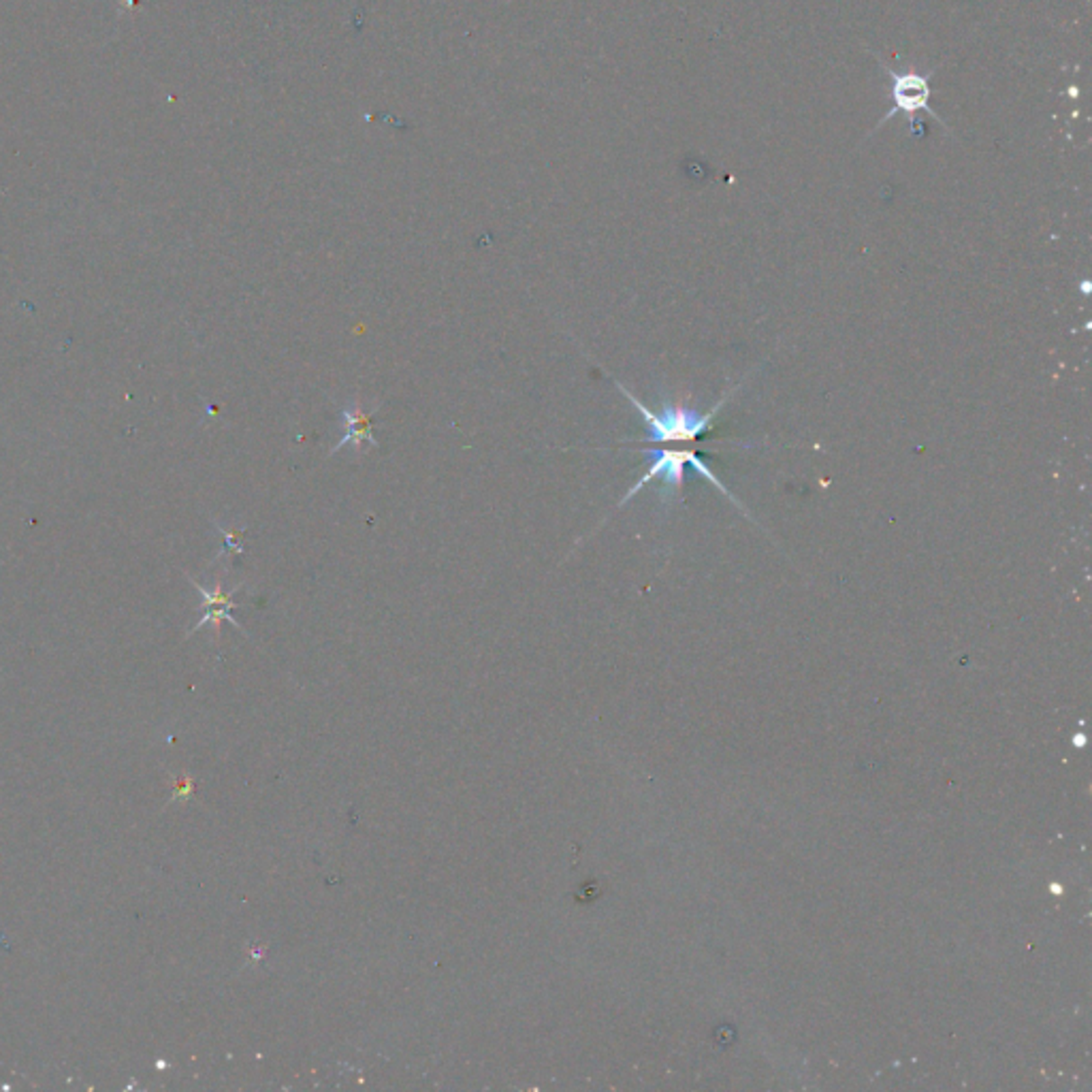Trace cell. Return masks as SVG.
Listing matches in <instances>:
<instances>
[{"mask_svg":"<svg viewBox=\"0 0 1092 1092\" xmlns=\"http://www.w3.org/2000/svg\"><path fill=\"white\" fill-rule=\"evenodd\" d=\"M619 386L623 395L630 399V404L643 414L644 422H647L649 436L644 442H691V439L700 438L702 433L711 431L713 416L717 410H711L708 414H700V412L683 408V405H664V410H661L660 414H655V412H651L638 397H634L626 386Z\"/></svg>","mask_w":1092,"mask_h":1092,"instance_id":"obj_1","label":"cell"},{"mask_svg":"<svg viewBox=\"0 0 1092 1092\" xmlns=\"http://www.w3.org/2000/svg\"><path fill=\"white\" fill-rule=\"evenodd\" d=\"M647 455L651 457V466L649 470L644 472V476L638 480L634 487L627 491V495L623 497L621 504H627V500L638 493L640 489L644 487V484L651 483V480L660 478L661 480V495H664V500H668L672 493H679L683 487V470L685 466H691L697 474H702L706 480H711V483L717 487L722 493L730 495V491L725 489V484L719 480L717 474H713L708 470V466L705 461H702V457L696 453V450H647ZM732 500H734V495H730Z\"/></svg>","mask_w":1092,"mask_h":1092,"instance_id":"obj_2","label":"cell"},{"mask_svg":"<svg viewBox=\"0 0 1092 1092\" xmlns=\"http://www.w3.org/2000/svg\"><path fill=\"white\" fill-rule=\"evenodd\" d=\"M883 71H885V75L892 79V102H894V105H892V110L885 113L882 120H879L877 129L883 127V124L888 122V120L894 118L896 113H907V116H911V122H913V113L916 111H928L930 116H933L937 122L941 124V127H946V122H943V120L937 116V111L933 110V107H930V77H933V73H918V71L896 73L888 67H883Z\"/></svg>","mask_w":1092,"mask_h":1092,"instance_id":"obj_3","label":"cell"},{"mask_svg":"<svg viewBox=\"0 0 1092 1092\" xmlns=\"http://www.w3.org/2000/svg\"><path fill=\"white\" fill-rule=\"evenodd\" d=\"M188 581L192 582L194 589H197V591L201 593V598H203V617H201V619H199L197 626H194L192 630L188 632V634H194L197 630H201L203 626H208V623H211V626H214V630H216V636L220 638V623L222 621H228V623H231V626H235L237 630H242V626H239V623L235 619H233L231 610L237 608V604L233 602V596H235L239 589H242L244 582H239V585H235V587L228 589V591H226V589L222 587V579L216 581L214 589H208V587L199 585V582L194 581V579H188Z\"/></svg>","mask_w":1092,"mask_h":1092,"instance_id":"obj_4","label":"cell"},{"mask_svg":"<svg viewBox=\"0 0 1092 1092\" xmlns=\"http://www.w3.org/2000/svg\"><path fill=\"white\" fill-rule=\"evenodd\" d=\"M378 410H380V405H374V408L365 410L363 404L359 402V399H354L352 404H348L346 408L342 410V427H344V438H342L335 446H331L329 455H335L337 450L344 448V446H348V444L357 450V455H363L365 446L378 448L380 446L378 439L374 438V431H371V416H374Z\"/></svg>","mask_w":1092,"mask_h":1092,"instance_id":"obj_5","label":"cell"},{"mask_svg":"<svg viewBox=\"0 0 1092 1092\" xmlns=\"http://www.w3.org/2000/svg\"><path fill=\"white\" fill-rule=\"evenodd\" d=\"M191 790H192V781H191V779H184V781H180V783H177V786H175V794H173V800H175V798H177V796H180V794H191Z\"/></svg>","mask_w":1092,"mask_h":1092,"instance_id":"obj_6","label":"cell"}]
</instances>
